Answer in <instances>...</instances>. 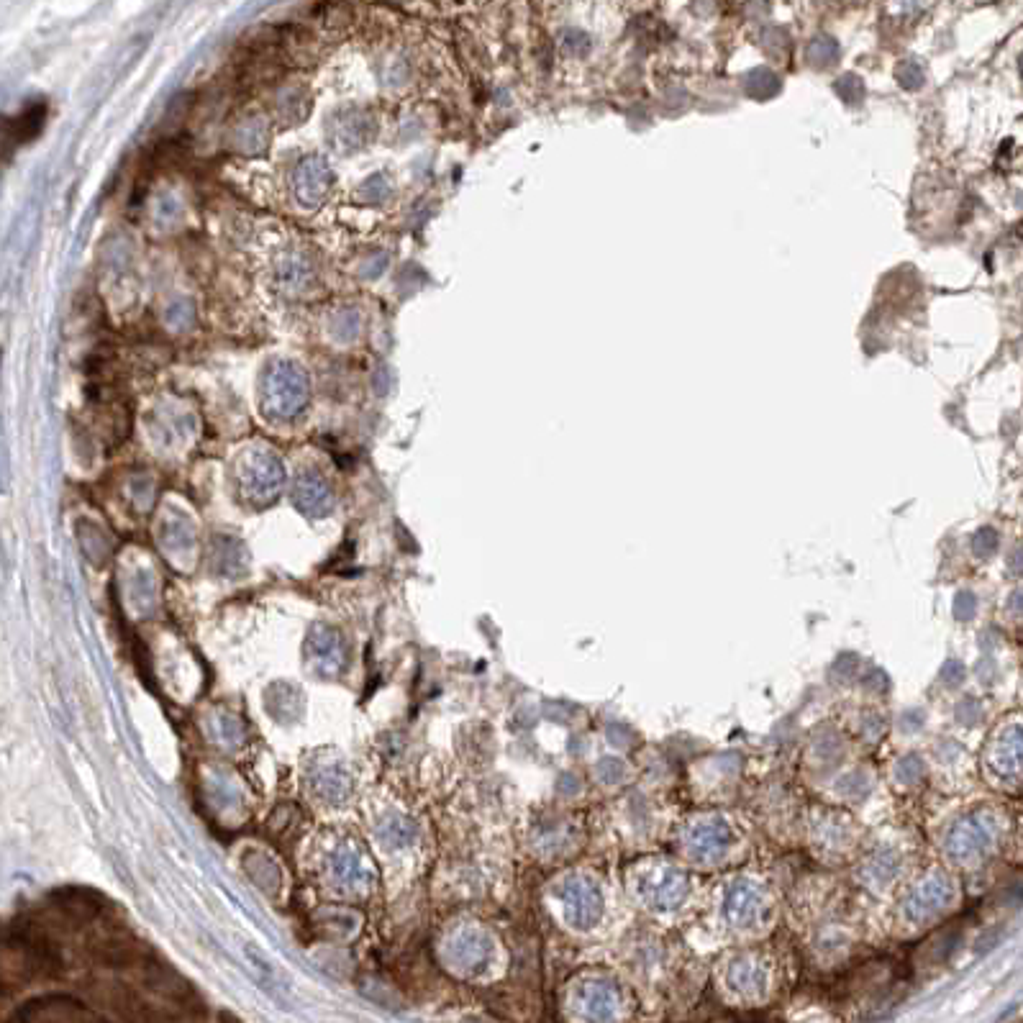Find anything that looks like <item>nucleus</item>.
Listing matches in <instances>:
<instances>
[{"label": "nucleus", "instance_id": "obj_3", "mask_svg": "<svg viewBox=\"0 0 1023 1023\" xmlns=\"http://www.w3.org/2000/svg\"><path fill=\"white\" fill-rule=\"evenodd\" d=\"M839 90L841 93H847L844 95L847 100H857V95L862 93V83H859V80H854V77H847V80H841L839 83Z\"/></svg>", "mask_w": 1023, "mask_h": 1023}, {"label": "nucleus", "instance_id": "obj_2", "mask_svg": "<svg viewBox=\"0 0 1023 1023\" xmlns=\"http://www.w3.org/2000/svg\"><path fill=\"white\" fill-rule=\"evenodd\" d=\"M900 83L906 85L908 90L921 88V83H924V75H921V67H916V65H913V62H908V65L900 67Z\"/></svg>", "mask_w": 1023, "mask_h": 1023}, {"label": "nucleus", "instance_id": "obj_4", "mask_svg": "<svg viewBox=\"0 0 1023 1023\" xmlns=\"http://www.w3.org/2000/svg\"><path fill=\"white\" fill-rule=\"evenodd\" d=\"M1021 72H1023V57H1021Z\"/></svg>", "mask_w": 1023, "mask_h": 1023}, {"label": "nucleus", "instance_id": "obj_1", "mask_svg": "<svg viewBox=\"0 0 1023 1023\" xmlns=\"http://www.w3.org/2000/svg\"><path fill=\"white\" fill-rule=\"evenodd\" d=\"M42 121H44V106H34L31 111H26L24 116H18L16 139L18 136H21V139H31L36 131L42 129Z\"/></svg>", "mask_w": 1023, "mask_h": 1023}]
</instances>
